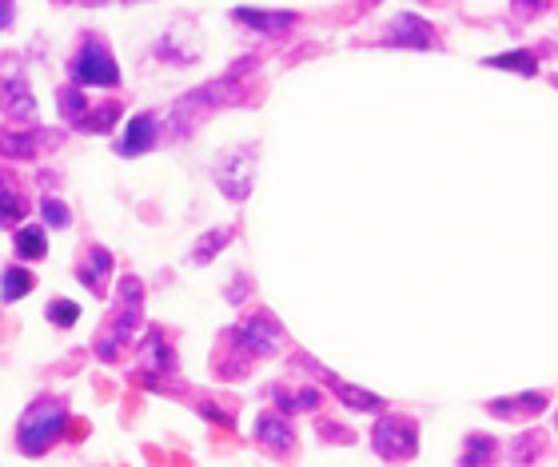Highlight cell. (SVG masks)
Listing matches in <instances>:
<instances>
[{
    "mask_svg": "<svg viewBox=\"0 0 558 467\" xmlns=\"http://www.w3.org/2000/svg\"><path fill=\"white\" fill-rule=\"evenodd\" d=\"M140 312H144V284L136 276H124L120 280V304L112 312V320L104 324V332L96 336V356L104 364H116L120 352L128 348V340L136 336V324H140Z\"/></svg>",
    "mask_w": 558,
    "mask_h": 467,
    "instance_id": "obj_1",
    "label": "cell"
},
{
    "mask_svg": "<svg viewBox=\"0 0 558 467\" xmlns=\"http://www.w3.org/2000/svg\"><path fill=\"white\" fill-rule=\"evenodd\" d=\"M68 428V404L56 400V396H40L24 416H20V428H16V448L24 456H44Z\"/></svg>",
    "mask_w": 558,
    "mask_h": 467,
    "instance_id": "obj_2",
    "label": "cell"
},
{
    "mask_svg": "<svg viewBox=\"0 0 558 467\" xmlns=\"http://www.w3.org/2000/svg\"><path fill=\"white\" fill-rule=\"evenodd\" d=\"M68 72H72L76 88H116L120 84V64L108 52V40L96 36V32L80 36V44H76V52L68 60Z\"/></svg>",
    "mask_w": 558,
    "mask_h": 467,
    "instance_id": "obj_3",
    "label": "cell"
},
{
    "mask_svg": "<svg viewBox=\"0 0 558 467\" xmlns=\"http://www.w3.org/2000/svg\"><path fill=\"white\" fill-rule=\"evenodd\" d=\"M0 108L8 120H16L20 128H36V96H32V84L24 80V68L16 56H4L0 60Z\"/></svg>",
    "mask_w": 558,
    "mask_h": 467,
    "instance_id": "obj_4",
    "label": "cell"
},
{
    "mask_svg": "<svg viewBox=\"0 0 558 467\" xmlns=\"http://www.w3.org/2000/svg\"><path fill=\"white\" fill-rule=\"evenodd\" d=\"M136 380L152 392H172L176 380V352L164 340V332H148L140 340V360H136Z\"/></svg>",
    "mask_w": 558,
    "mask_h": 467,
    "instance_id": "obj_5",
    "label": "cell"
},
{
    "mask_svg": "<svg viewBox=\"0 0 558 467\" xmlns=\"http://www.w3.org/2000/svg\"><path fill=\"white\" fill-rule=\"evenodd\" d=\"M371 448L383 460H391V464H407L419 452V428H415V420H407V416H383L375 424V432H371Z\"/></svg>",
    "mask_w": 558,
    "mask_h": 467,
    "instance_id": "obj_6",
    "label": "cell"
},
{
    "mask_svg": "<svg viewBox=\"0 0 558 467\" xmlns=\"http://www.w3.org/2000/svg\"><path fill=\"white\" fill-rule=\"evenodd\" d=\"M60 132L56 128H0V156L8 160H32L40 152L60 148Z\"/></svg>",
    "mask_w": 558,
    "mask_h": 467,
    "instance_id": "obj_7",
    "label": "cell"
},
{
    "mask_svg": "<svg viewBox=\"0 0 558 467\" xmlns=\"http://www.w3.org/2000/svg\"><path fill=\"white\" fill-rule=\"evenodd\" d=\"M252 172H256V148H236L216 164L220 192L232 200H244L252 192Z\"/></svg>",
    "mask_w": 558,
    "mask_h": 467,
    "instance_id": "obj_8",
    "label": "cell"
},
{
    "mask_svg": "<svg viewBox=\"0 0 558 467\" xmlns=\"http://www.w3.org/2000/svg\"><path fill=\"white\" fill-rule=\"evenodd\" d=\"M156 140H160V120H156L152 112H140V116H132L128 128L120 132L116 152H120V156H144V152L156 148Z\"/></svg>",
    "mask_w": 558,
    "mask_h": 467,
    "instance_id": "obj_9",
    "label": "cell"
},
{
    "mask_svg": "<svg viewBox=\"0 0 558 467\" xmlns=\"http://www.w3.org/2000/svg\"><path fill=\"white\" fill-rule=\"evenodd\" d=\"M108 276H112V252L108 248H88L76 264V280L92 292V296H108Z\"/></svg>",
    "mask_w": 558,
    "mask_h": 467,
    "instance_id": "obj_10",
    "label": "cell"
},
{
    "mask_svg": "<svg viewBox=\"0 0 558 467\" xmlns=\"http://www.w3.org/2000/svg\"><path fill=\"white\" fill-rule=\"evenodd\" d=\"M383 40H387V44H403V48H431V44H435V32H431L427 20L403 12V16H395V20L387 24Z\"/></svg>",
    "mask_w": 558,
    "mask_h": 467,
    "instance_id": "obj_11",
    "label": "cell"
},
{
    "mask_svg": "<svg viewBox=\"0 0 558 467\" xmlns=\"http://www.w3.org/2000/svg\"><path fill=\"white\" fill-rule=\"evenodd\" d=\"M299 364H307V368H311V372H315V376H319V380H323V384H327V388H331V392H335L347 408H355V412H383V400H379V396H371V392H363V388L343 384L339 376H331L327 368H319V364H311V360H303V356H299Z\"/></svg>",
    "mask_w": 558,
    "mask_h": 467,
    "instance_id": "obj_12",
    "label": "cell"
},
{
    "mask_svg": "<svg viewBox=\"0 0 558 467\" xmlns=\"http://www.w3.org/2000/svg\"><path fill=\"white\" fill-rule=\"evenodd\" d=\"M256 440H260V448H268L272 456H287V452L295 448V432H291V424H287L279 412H264V416L256 420Z\"/></svg>",
    "mask_w": 558,
    "mask_h": 467,
    "instance_id": "obj_13",
    "label": "cell"
},
{
    "mask_svg": "<svg viewBox=\"0 0 558 467\" xmlns=\"http://www.w3.org/2000/svg\"><path fill=\"white\" fill-rule=\"evenodd\" d=\"M28 216V200H24V188L12 172L0 168V228H20Z\"/></svg>",
    "mask_w": 558,
    "mask_h": 467,
    "instance_id": "obj_14",
    "label": "cell"
},
{
    "mask_svg": "<svg viewBox=\"0 0 558 467\" xmlns=\"http://www.w3.org/2000/svg\"><path fill=\"white\" fill-rule=\"evenodd\" d=\"M232 16L248 28H256V32H268V36H279L295 24V12H264V8H236Z\"/></svg>",
    "mask_w": 558,
    "mask_h": 467,
    "instance_id": "obj_15",
    "label": "cell"
},
{
    "mask_svg": "<svg viewBox=\"0 0 558 467\" xmlns=\"http://www.w3.org/2000/svg\"><path fill=\"white\" fill-rule=\"evenodd\" d=\"M12 252L16 260H44L48 256V236L40 224H20L16 228V240H12Z\"/></svg>",
    "mask_w": 558,
    "mask_h": 467,
    "instance_id": "obj_16",
    "label": "cell"
},
{
    "mask_svg": "<svg viewBox=\"0 0 558 467\" xmlns=\"http://www.w3.org/2000/svg\"><path fill=\"white\" fill-rule=\"evenodd\" d=\"M268 396L279 404V412H315L323 404V396L315 388H283V384H276Z\"/></svg>",
    "mask_w": 558,
    "mask_h": 467,
    "instance_id": "obj_17",
    "label": "cell"
},
{
    "mask_svg": "<svg viewBox=\"0 0 558 467\" xmlns=\"http://www.w3.org/2000/svg\"><path fill=\"white\" fill-rule=\"evenodd\" d=\"M499 420H519V416H539L543 408H547V396H539V392H531V396H519V400H495V404H487Z\"/></svg>",
    "mask_w": 558,
    "mask_h": 467,
    "instance_id": "obj_18",
    "label": "cell"
},
{
    "mask_svg": "<svg viewBox=\"0 0 558 467\" xmlns=\"http://www.w3.org/2000/svg\"><path fill=\"white\" fill-rule=\"evenodd\" d=\"M120 100H104V104H96V108H88V116L76 124V132H112L116 128V120H120Z\"/></svg>",
    "mask_w": 558,
    "mask_h": 467,
    "instance_id": "obj_19",
    "label": "cell"
},
{
    "mask_svg": "<svg viewBox=\"0 0 558 467\" xmlns=\"http://www.w3.org/2000/svg\"><path fill=\"white\" fill-rule=\"evenodd\" d=\"M499 456V444L491 436H467L463 444V456H459V467H491Z\"/></svg>",
    "mask_w": 558,
    "mask_h": 467,
    "instance_id": "obj_20",
    "label": "cell"
},
{
    "mask_svg": "<svg viewBox=\"0 0 558 467\" xmlns=\"http://www.w3.org/2000/svg\"><path fill=\"white\" fill-rule=\"evenodd\" d=\"M56 108H60V116H64V120L76 128V124L88 116V108H92V104L84 100V88H76V84H64V88L56 92Z\"/></svg>",
    "mask_w": 558,
    "mask_h": 467,
    "instance_id": "obj_21",
    "label": "cell"
},
{
    "mask_svg": "<svg viewBox=\"0 0 558 467\" xmlns=\"http://www.w3.org/2000/svg\"><path fill=\"white\" fill-rule=\"evenodd\" d=\"M36 288V276L32 272H24V268H4L0 272V300L4 304H16L20 296H28Z\"/></svg>",
    "mask_w": 558,
    "mask_h": 467,
    "instance_id": "obj_22",
    "label": "cell"
},
{
    "mask_svg": "<svg viewBox=\"0 0 558 467\" xmlns=\"http://www.w3.org/2000/svg\"><path fill=\"white\" fill-rule=\"evenodd\" d=\"M236 236V228H216V232H208V236H200V244L192 248V256H188V264H208L212 256H220L224 248H228V240Z\"/></svg>",
    "mask_w": 558,
    "mask_h": 467,
    "instance_id": "obj_23",
    "label": "cell"
},
{
    "mask_svg": "<svg viewBox=\"0 0 558 467\" xmlns=\"http://www.w3.org/2000/svg\"><path fill=\"white\" fill-rule=\"evenodd\" d=\"M44 316H48V324H56V328H72V324L80 320V304H76V300L56 296V300H48Z\"/></svg>",
    "mask_w": 558,
    "mask_h": 467,
    "instance_id": "obj_24",
    "label": "cell"
},
{
    "mask_svg": "<svg viewBox=\"0 0 558 467\" xmlns=\"http://www.w3.org/2000/svg\"><path fill=\"white\" fill-rule=\"evenodd\" d=\"M543 448H547V440H543L539 432H527V436L515 440V452H511V456H515V464L519 467H531L543 456Z\"/></svg>",
    "mask_w": 558,
    "mask_h": 467,
    "instance_id": "obj_25",
    "label": "cell"
},
{
    "mask_svg": "<svg viewBox=\"0 0 558 467\" xmlns=\"http://www.w3.org/2000/svg\"><path fill=\"white\" fill-rule=\"evenodd\" d=\"M483 64H495V68H511V72H523V76H535L539 64L531 52H507V56H495V60H483Z\"/></svg>",
    "mask_w": 558,
    "mask_h": 467,
    "instance_id": "obj_26",
    "label": "cell"
},
{
    "mask_svg": "<svg viewBox=\"0 0 558 467\" xmlns=\"http://www.w3.org/2000/svg\"><path fill=\"white\" fill-rule=\"evenodd\" d=\"M40 212H44V224H48V228H68V224H72L68 204L56 200V196H44V200H40Z\"/></svg>",
    "mask_w": 558,
    "mask_h": 467,
    "instance_id": "obj_27",
    "label": "cell"
},
{
    "mask_svg": "<svg viewBox=\"0 0 558 467\" xmlns=\"http://www.w3.org/2000/svg\"><path fill=\"white\" fill-rule=\"evenodd\" d=\"M16 20V0H0V28H12Z\"/></svg>",
    "mask_w": 558,
    "mask_h": 467,
    "instance_id": "obj_28",
    "label": "cell"
},
{
    "mask_svg": "<svg viewBox=\"0 0 558 467\" xmlns=\"http://www.w3.org/2000/svg\"><path fill=\"white\" fill-rule=\"evenodd\" d=\"M547 0H515V12H523V16H531V12H539Z\"/></svg>",
    "mask_w": 558,
    "mask_h": 467,
    "instance_id": "obj_29",
    "label": "cell"
},
{
    "mask_svg": "<svg viewBox=\"0 0 558 467\" xmlns=\"http://www.w3.org/2000/svg\"><path fill=\"white\" fill-rule=\"evenodd\" d=\"M555 428H558V412H555Z\"/></svg>",
    "mask_w": 558,
    "mask_h": 467,
    "instance_id": "obj_30",
    "label": "cell"
},
{
    "mask_svg": "<svg viewBox=\"0 0 558 467\" xmlns=\"http://www.w3.org/2000/svg\"><path fill=\"white\" fill-rule=\"evenodd\" d=\"M128 4H132V0H128Z\"/></svg>",
    "mask_w": 558,
    "mask_h": 467,
    "instance_id": "obj_31",
    "label": "cell"
}]
</instances>
